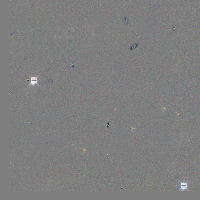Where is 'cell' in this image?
I'll return each mask as SVG.
<instances>
[{
	"label": "cell",
	"mask_w": 200,
	"mask_h": 200,
	"mask_svg": "<svg viewBox=\"0 0 200 200\" xmlns=\"http://www.w3.org/2000/svg\"><path fill=\"white\" fill-rule=\"evenodd\" d=\"M39 75H38V76L37 77H30V78H31L30 79V83L29 86H31V85L34 86L36 84L38 85V78L39 77Z\"/></svg>",
	"instance_id": "obj_1"
},
{
	"label": "cell",
	"mask_w": 200,
	"mask_h": 200,
	"mask_svg": "<svg viewBox=\"0 0 200 200\" xmlns=\"http://www.w3.org/2000/svg\"><path fill=\"white\" fill-rule=\"evenodd\" d=\"M187 186V184L186 183H185V182L182 183L181 184V189H185L186 188H186Z\"/></svg>",
	"instance_id": "obj_2"
}]
</instances>
